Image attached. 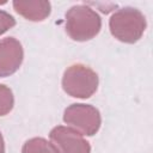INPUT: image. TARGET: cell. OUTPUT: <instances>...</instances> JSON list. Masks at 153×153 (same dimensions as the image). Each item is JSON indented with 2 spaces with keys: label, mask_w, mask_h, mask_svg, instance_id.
<instances>
[{
  "label": "cell",
  "mask_w": 153,
  "mask_h": 153,
  "mask_svg": "<svg viewBox=\"0 0 153 153\" xmlns=\"http://www.w3.org/2000/svg\"><path fill=\"white\" fill-rule=\"evenodd\" d=\"M65 123L69 124L81 135H94L102 123L99 111L88 104H72L63 112Z\"/></svg>",
  "instance_id": "cell-4"
},
{
  "label": "cell",
  "mask_w": 153,
  "mask_h": 153,
  "mask_svg": "<svg viewBox=\"0 0 153 153\" xmlns=\"http://www.w3.org/2000/svg\"><path fill=\"white\" fill-rule=\"evenodd\" d=\"M146 25V18L142 12L133 7L118 10L109 20L111 35L123 43L137 42L142 37Z\"/></svg>",
  "instance_id": "cell-2"
},
{
  "label": "cell",
  "mask_w": 153,
  "mask_h": 153,
  "mask_svg": "<svg viewBox=\"0 0 153 153\" xmlns=\"http://www.w3.org/2000/svg\"><path fill=\"white\" fill-rule=\"evenodd\" d=\"M0 153H5V143H4V139H2L1 133H0Z\"/></svg>",
  "instance_id": "cell-11"
},
{
  "label": "cell",
  "mask_w": 153,
  "mask_h": 153,
  "mask_svg": "<svg viewBox=\"0 0 153 153\" xmlns=\"http://www.w3.org/2000/svg\"><path fill=\"white\" fill-rule=\"evenodd\" d=\"M49 136L60 153H91L90 143L71 127L57 126L51 129Z\"/></svg>",
  "instance_id": "cell-5"
},
{
  "label": "cell",
  "mask_w": 153,
  "mask_h": 153,
  "mask_svg": "<svg viewBox=\"0 0 153 153\" xmlns=\"http://www.w3.org/2000/svg\"><path fill=\"white\" fill-rule=\"evenodd\" d=\"M22 153H60V151L54 143L43 137H32L24 143Z\"/></svg>",
  "instance_id": "cell-8"
},
{
  "label": "cell",
  "mask_w": 153,
  "mask_h": 153,
  "mask_svg": "<svg viewBox=\"0 0 153 153\" xmlns=\"http://www.w3.org/2000/svg\"><path fill=\"white\" fill-rule=\"evenodd\" d=\"M24 53L22 44L14 37H7L0 41V78L10 76L16 73L22 62Z\"/></svg>",
  "instance_id": "cell-6"
},
{
  "label": "cell",
  "mask_w": 153,
  "mask_h": 153,
  "mask_svg": "<svg viewBox=\"0 0 153 153\" xmlns=\"http://www.w3.org/2000/svg\"><path fill=\"white\" fill-rule=\"evenodd\" d=\"M16 25V19L7 12L0 10V36Z\"/></svg>",
  "instance_id": "cell-10"
},
{
  "label": "cell",
  "mask_w": 153,
  "mask_h": 153,
  "mask_svg": "<svg viewBox=\"0 0 153 153\" xmlns=\"http://www.w3.org/2000/svg\"><path fill=\"white\" fill-rule=\"evenodd\" d=\"M102 27V19L96 11L85 6L76 5L66 13V32L78 42H85L98 35Z\"/></svg>",
  "instance_id": "cell-1"
},
{
  "label": "cell",
  "mask_w": 153,
  "mask_h": 153,
  "mask_svg": "<svg viewBox=\"0 0 153 153\" xmlns=\"http://www.w3.org/2000/svg\"><path fill=\"white\" fill-rule=\"evenodd\" d=\"M14 11L27 20L42 22L50 14V2L45 0H16Z\"/></svg>",
  "instance_id": "cell-7"
},
{
  "label": "cell",
  "mask_w": 153,
  "mask_h": 153,
  "mask_svg": "<svg viewBox=\"0 0 153 153\" xmlns=\"http://www.w3.org/2000/svg\"><path fill=\"white\" fill-rule=\"evenodd\" d=\"M13 104L14 99L12 91L7 86L0 84V116L7 115L12 110Z\"/></svg>",
  "instance_id": "cell-9"
},
{
  "label": "cell",
  "mask_w": 153,
  "mask_h": 153,
  "mask_svg": "<svg viewBox=\"0 0 153 153\" xmlns=\"http://www.w3.org/2000/svg\"><path fill=\"white\" fill-rule=\"evenodd\" d=\"M63 91L74 98H88L98 88V75L81 63L69 66L62 78Z\"/></svg>",
  "instance_id": "cell-3"
}]
</instances>
